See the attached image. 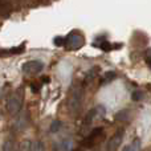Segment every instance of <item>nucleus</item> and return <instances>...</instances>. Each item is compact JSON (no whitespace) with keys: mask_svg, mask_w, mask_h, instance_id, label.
<instances>
[{"mask_svg":"<svg viewBox=\"0 0 151 151\" xmlns=\"http://www.w3.org/2000/svg\"><path fill=\"white\" fill-rule=\"evenodd\" d=\"M72 139L69 138H65L63 139V141L58 142L57 145V151H70L72 150Z\"/></svg>","mask_w":151,"mask_h":151,"instance_id":"nucleus-11","label":"nucleus"},{"mask_svg":"<svg viewBox=\"0 0 151 151\" xmlns=\"http://www.w3.org/2000/svg\"><path fill=\"white\" fill-rule=\"evenodd\" d=\"M146 61H147V64H149V66L151 68V48H149V49L146 50Z\"/></svg>","mask_w":151,"mask_h":151,"instance_id":"nucleus-19","label":"nucleus"},{"mask_svg":"<svg viewBox=\"0 0 151 151\" xmlns=\"http://www.w3.org/2000/svg\"><path fill=\"white\" fill-rule=\"evenodd\" d=\"M142 97H143V93H142L141 90H135V91H133V94H131L133 101H141Z\"/></svg>","mask_w":151,"mask_h":151,"instance_id":"nucleus-18","label":"nucleus"},{"mask_svg":"<svg viewBox=\"0 0 151 151\" xmlns=\"http://www.w3.org/2000/svg\"><path fill=\"white\" fill-rule=\"evenodd\" d=\"M123 135H125V131L123 130L117 131V133L109 139V142H107V151H117V149L121 146V143H122Z\"/></svg>","mask_w":151,"mask_h":151,"instance_id":"nucleus-7","label":"nucleus"},{"mask_svg":"<svg viewBox=\"0 0 151 151\" xmlns=\"http://www.w3.org/2000/svg\"><path fill=\"white\" fill-rule=\"evenodd\" d=\"M21 69H23V72L25 74H39L44 69V64L39 60H31L24 63Z\"/></svg>","mask_w":151,"mask_h":151,"instance_id":"nucleus-4","label":"nucleus"},{"mask_svg":"<svg viewBox=\"0 0 151 151\" xmlns=\"http://www.w3.org/2000/svg\"><path fill=\"white\" fill-rule=\"evenodd\" d=\"M106 113V110H105L104 106H97L94 107L93 110H90V111H88V114L85 115V118H83V126H88V125H91V122H93L94 119H96L97 117H102V115Z\"/></svg>","mask_w":151,"mask_h":151,"instance_id":"nucleus-6","label":"nucleus"},{"mask_svg":"<svg viewBox=\"0 0 151 151\" xmlns=\"http://www.w3.org/2000/svg\"><path fill=\"white\" fill-rule=\"evenodd\" d=\"M31 151H45L44 143L41 141H36L31 143Z\"/></svg>","mask_w":151,"mask_h":151,"instance_id":"nucleus-12","label":"nucleus"},{"mask_svg":"<svg viewBox=\"0 0 151 151\" xmlns=\"http://www.w3.org/2000/svg\"><path fill=\"white\" fill-rule=\"evenodd\" d=\"M24 102V90L23 89H17L15 93H12L9 96L7 101V110L9 114H17L21 110V106H23Z\"/></svg>","mask_w":151,"mask_h":151,"instance_id":"nucleus-1","label":"nucleus"},{"mask_svg":"<svg viewBox=\"0 0 151 151\" xmlns=\"http://www.w3.org/2000/svg\"><path fill=\"white\" fill-rule=\"evenodd\" d=\"M53 42H55L56 47H64L65 45V37H55V40H53Z\"/></svg>","mask_w":151,"mask_h":151,"instance_id":"nucleus-17","label":"nucleus"},{"mask_svg":"<svg viewBox=\"0 0 151 151\" xmlns=\"http://www.w3.org/2000/svg\"><path fill=\"white\" fill-rule=\"evenodd\" d=\"M138 149H139V141H135L133 143H130L129 146L123 147L122 151H138Z\"/></svg>","mask_w":151,"mask_h":151,"instance_id":"nucleus-15","label":"nucleus"},{"mask_svg":"<svg viewBox=\"0 0 151 151\" xmlns=\"http://www.w3.org/2000/svg\"><path fill=\"white\" fill-rule=\"evenodd\" d=\"M61 126H63V122H61V121H53L52 125H50V133H57V131L61 129Z\"/></svg>","mask_w":151,"mask_h":151,"instance_id":"nucleus-16","label":"nucleus"},{"mask_svg":"<svg viewBox=\"0 0 151 151\" xmlns=\"http://www.w3.org/2000/svg\"><path fill=\"white\" fill-rule=\"evenodd\" d=\"M85 44V37L77 31H73L65 37V47L68 50H77L83 47Z\"/></svg>","mask_w":151,"mask_h":151,"instance_id":"nucleus-2","label":"nucleus"},{"mask_svg":"<svg viewBox=\"0 0 151 151\" xmlns=\"http://www.w3.org/2000/svg\"><path fill=\"white\" fill-rule=\"evenodd\" d=\"M25 49V45L21 44L19 47L11 48V49H0V56H9V55H20V53L24 52Z\"/></svg>","mask_w":151,"mask_h":151,"instance_id":"nucleus-8","label":"nucleus"},{"mask_svg":"<svg viewBox=\"0 0 151 151\" xmlns=\"http://www.w3.org/2000/svg\"><path fill=\"white\" fill-rule=\"evenodd\" d=\"M3 151H16V146H15V142L8 139V141L4 142L3 145Z\"/></svg>","mask_w":151,"mask_h":151,"instance_id":"nucleus-13","label":"nucleus"},{"mask_svg":"<svg viewBox=\"0 0 151 151\" xmlns=\"http://www.w3.org/2000/svg\"><path fill=\"white\" fill-rule=\"evenodd\" d=\"M42 81H44V82H49V78H48V77H44V78H42Z\"/></svg>","mask_w":151,"mask_h":151,"instance_id":"nucleus-21","label":"nucleus"},{"mask_svg":"<svg viewBox=\"0 0 151 151\" xmlns=\"http://www.w3.org/2000/svg\"><path fill=\"white\" fill-rule=\"evenodd\" d=\"M98 47L101 48L102 50H105V52H109V50L114 49V45H113L111 42H109V41H102L101 44L98 45Z\"/></svg>","mask_w":151,"mask_h":151,"instance_id":"nucleus-14","label":"nucleus"},{"mask_svg":"<svg viewBox=\"0 0 151 151\" xmlns=\"http://www.w3.org/2000/svg\"><path fill=\"white\" fill-rule=\"evenodd\" d=\"M81 104H82V89H81L80 86H76V88L72 89L70 93H69V98H68L69 110H70L72 113H77Z\"/></svg>","mask_w":151,"mask_h":151,"instance_id":"nucleus-3","label":"nucleus"},{"mask_svg":"<svg viewBox=\"0 0 151 151\" xmlns=\"http://www.w3.org/2000/svg\"><path fill=\"white\" fill-rule=\"evenodd\" d=\"M98 73H99V68L98 66H94V68H91L90 70L86 73V76H85V80H83V83H89V82H91V81L94 80V78L98 76Z\"/></svg>","mask_w":151,"mask_h":151,"instance_id":"nucleus-10","label":"nucleus"},{"mask_svg":"<svg viewBox=\"0 0 151 151\" xmlns=\"http://www.w3.org/2000/svg\"><path fill=\"white\" fill-rule=\"evenodd\" d=\"M31 88H32V90H33L35 91V93H37V91H39L40 90V88H41V86H40V83H32V85H31Z\"/></svg>","mask_w":151,"mask_h":151,"instance_id":"nucleus-20","label":"nucleus"},{"mask_svg":"<svg viewBox=\"0 0 151 151\" xmlns=\"http://www.w3.org/2000/svg\"><path fill=\"white\" fill-rule=\"evenodd\" d=\"M102 134H104V129H102V127H96V129H93V130H91V133L89 134V135L82 141V146H85V147H91V146H94V145L97 143V141L101 138Z\"/></svg>","mask_w":151,"mask_h":151,"instance_id":"nucleus-5","label":"nucleus"},{"mask_svg":"<svg viewBox=\"0 0 151 151\" xmlns=\"http://www.w3.org/2000/svg\"><path fill=\"white\" fill-rule=\"evenodd\" d=\"M117 78V73L113 70L110 72H106V73L104 74V77L101 78V81H99V85H106V83H110L113 82V81Z\"/></svg>","mask_w":151,"mask_h":151,"instance_id":"nucleus-9","label":"nucleus"}]
</instances>
